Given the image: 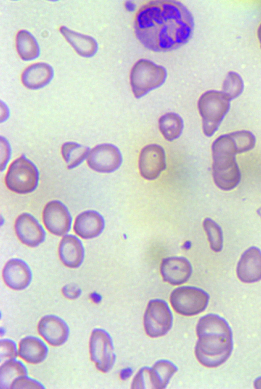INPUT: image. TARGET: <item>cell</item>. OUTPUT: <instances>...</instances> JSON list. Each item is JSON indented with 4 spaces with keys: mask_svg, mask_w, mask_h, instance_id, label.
Segmentation results:
<instances>
[{
    "mask_svg": "<svg viewBox=\"0 0 261 389\" xmlns=\"http://www.w3.org/2000/svg\"><path fill=\"white\" fill-rule=\"evenodd\" d=\"M194 24L192 14L181 3L152 1L138 10L134 29L137 38L146 48L154 51H168L190 40Z\"/></svg>",
    "mask_w": 261,
    "mask_h": 389,
    "instance_id": "cell-1",
    "label": "cell"
},
{
    "mask_svg": "<svg viewBox=\"0 0 261 389\" xmlns=\"http://www.w3.org/2000/svg\"><path fill=\"white\" fill-rule=\"evenodd\" d=\"M196 330L195 354L198 361L208 368L224 363L233 349L232 332L226 320L218 315L208 314L199 319Z\"/></svg>",
    "mask_w": 261,
    "mask_h": 389,
    "instance_id": "cell-2",
    "label": "cell"
},
{
    "mask_svg": "<svg viewBox=\"0 0 261 389\" xmlns=\"http://www.w3.org/2000/svg\"><path fill=\"white\" fill-rule=\"evenodd\" d=\"M213 177L220 189H234L241 180V172L236 160L239 153L236 142L230 133L218 137L212 146Z\"/></svg>",
    "mask_w": 261,
    "mask_h": 389,
    "instance_id": "cell-3",
    "label": "cell"
},
{
    "mask_svg": "<svg viewBox=\"0 0 261 389\" xmlns=\"http://www.w3.org/2000/svg\"><path fill=\"white\" fill-rule=\"evenodd\" d=\"M230 101L222 91L216 90L207 91L199 97L198 109L206 136L211 137L218 129L229 110Z\"/></svg>",
    "mask_w": 261,
    "mask_h": 389,
    "instance_id": "cell-4",
    "label": "cell"
},
{
    "mask_svg": "<svg viewBox=\"0 0 261 389\" xmlns=\"http://www.w3.org/2000/svg\"><path fill=\"white\" fill-rule=\"evenodd\" d=\"M165 68L146 59L138 60L133 66L130 74L132 91L137 98L146 95L160 87L165 81Z\"/></svg>",
    "mask_w": 261,
    "mask_h": 389,
    "instance_id": "cell-5",
    "label": "cell"
},
{
    "mask_svg": "<svg viewBox=\"0 0 261 389\" xmlns=\"http://www.w3.org/2000/svg\"><path fill=\"white\" fill-rule=\"evenodd\" d=\"M39 179V172L36 165L24 154H22L9 166L5 183L13 192L27 194L36 189Z\"/></svg>",
    "mask_w": 261,
    "mask_h": 389,
    "instance_id": "cell-6",
    "label": "cell"
},
{
    "mask_svg": "<svg viewBox=\"0 0 261 389\" xmlns=\"http://www.w3.org/2000/svg\"><path fill=\"white\" fill-rule=\"evenodd\" d=\"M210 299L208 293L194 286H181L172 291L170 301L172 308L178 314L192 316L203 312Z\"/></svg>",
    "mask_w": 261,
    "mask_h": 389,
    "instance_id": "cell-7",
    "label": "cell"
},
{
    "mask_svg": "<svg viewBox=\"0 0 261 389\" xmlns=\"http://www.w3.org/2000/svg\"><path fill=\"white\" fill-rule=\"evenodd\" d=\"M173 315L167 302L161 299L150 300L144 316L146 333L153 338L166 334L172 328Z\"/></svg>",
    "mask_w": 261,
    "mask_h": 389,
    "instance_id": "cell-8",
    "label": "cell"
},
{
    "mask_svg": "<svg viewBox=\"0 0 261 389\" xmlns=\"http://www.w3.org/2000/svg\"><path fill=\"white\" fill-rule=\"evenodd\" d=\"M91 360L96 368L103 373H107L113 367L116 355L112 339L110 334L101 328L94 329L89 342Z\"/></svg>",
    "mask_w": 261,
    "mask_h": 389,
    "instance_id": "cell-9",
    "label": "cell"
},
{
    "mask_svg": "<svg viewBox=\"0 0 261 389\" xmlns=\"http://www.w3.org/2000/svg\"><path fill=\"white\" fill-rule=\"evenodd\" d=\"M89 167L100 173H111L121 165L122 157L119 148L110 143L96 145L89 152L87 160Z\"/></svg>",
    "mask_w": 261,
    "mask_h": 389,
    "instance_id": "cell-10",
    "label": "cell"
},
{
    "mask_svg": "<svg viewBox=\"0 0 261 389\" xmlns=\"http://www.w3.org/2000/svg\"><path fill=\"white\" fill-rule=\"evenodd\" d=\"M166 168L165 152L161 146L151 144L141 149L139 159V169L144 178L154 180Z\"/></svg>",
    "mask_w": 261,
    "mask_h": 389,
    "instance_id": "cell-11",
    "label": "cell"
},
{
    "mask_svg": "<svg viewBox=\"0 0 261 389\" xmlns=\"http://www.w3.org/2000/svg\"><path fill=\"white\" fill-rule=\"evenodd\" d=\"M43 221L47 229L51 234L62 236L70 230L72 217L63 203L54 200L45 205L43 212Z\"/></svg>",
    "mask_w": 261,
    "mask_h": 389,
    "instance_id": "cell-12",
    "label": "cell"
},
{
    "mask_svg": "<svg viewBox=\"0 0 261 389\" xmlns=\"http://www.w3.org/2000/svg\"><path fill=\"white\" fill-rule=\"evenodd\" d=\"M193 268L190 262L183 256H172L163 258L161 263L160 273L165 282L177 286L187 282Z\"/></svg>",
    "mask_w": 261,
    "mask_h": 389,
    "instance_id": "cell-13",
    "label": "cell"
},
{
    "mask_svg": "<svg viewBox=\"0 0 261 389\" xmlns=\"http://www.w3.org/2000/svg\"><path fill=\"white\" fill-rule=\"evenodd\" d=\"M15 229L20 241L31 247L38 246L45 239V232L41 225L33 215L28 213H23L17 218Z\"/></svg>",
    "mask_w": 261,
    "mask_h": 389,
    "instance_id": "cell-14",
    "label": "cell"
},
{
    "mask_svg": "<svg viewBox=\"0 0 261 389\" xmlns=\"http://www.w3.org/2000/svg\"><path fill=\"white\" fill-rule=\"evenodd\" d=\"M37 329L39 334L50 345L60 346L68 340L69 328L60 317L54 315L43 316L39 321Z\"/></svg>",
    "mask_w": 261,
    "mask_h": 389,
    "instance_id": "cell-15",
    "label": "cell"
},
{
    "mask_svg": "<svg viewBox=\"0 0 261 389\" xmlns=\"http://www.w3.org/2000/svg\"><path fill=\"white\" fill-rule=\"evenodd\" d=\"M238 278L245 283H253L261 280V251L251 246L242 254L237 266Z\"/></svg>",
    "mask_w": 261,
    "mask_h": 389,
    "instance_id": "cell-16",
    "label": "cell"
},
{
    "mask_svg": "<svg viewBox=\"0 0 261 389\" xmlns=\"http://www.w3.org/2000/svg\"><path fill=\"white\" fill-rule=\"evenodd\" d=\"M3 277L6 285L15 290L27 288L32 279L31 270L23 260L14 258L6 264L3 271Z\"/></svg>",
    "mask_w": 261,
    "mask_h": 389,
    "instance_id": "cell-17",
    "label": "cell"
},
{
    "mask_svg": "<svg viewBox=\"0 0 261 389\" xmlns=\"http://www.w3.org/2000/svg\"><path fill=\"white\" fill-rule=\"evenodd\" d=\"M105 226L104 218L100 213L96 211L88 210L77 215L73 229L82 238L90 239L100 235Z\"/></svg>",
    "mask_w": 261,
    "mask_h": 389,
    "instance_id": "cell-18",
    "label": "cell"
},
{
    "mask_svg": "<svg viewBox=\"0 0 261 389\" xmlns=\"http://www.w3.org/2000/svg\"><path fill=\"white\" fill-rule=\"evenodd\" d=\"M59 255L61 262L66 266L71 268L80 267L85 256L82 242L74 235H65L60 243Z\"/></svg>",
    "mask_w": 261,
    "mask_h": 389,
    "instance_id": "cell-19",
    "label": "cell"
},
{
    "mask_svg": "<svg viewBox=\"0 0 261 389\" xmlns=\"http://www.w3.org/2000/svg\"><path fill=\"white\" fill-rule=\"evenodd\" d=\"M53 76L54 70L49 64L38 62L27 67L21 74V80L27 88L38 89L49 84Z\"/></svg>",
    "mask_w": 261,
    "mask_h": 389,
    "instance_id": "cell-20",
    "label": "cell"
},
{
    "mask_svg": "<svg viewBox=\"0 0 261 389\" xmlns=\"http://www.w3.org/2000/svg\"><path fill=\"white\" fill-rule=\"evenodd\" d=\"M48 349L45 343L38 337L27 336L19 343L18 355L27 362L37 364L46 358Z\"/></svg>",
    "mask_w": 261,
    "mask_h": 389,
    "instance_id": "cell-21",
    "label": "cell"
},
{
    "mask_svg": "<svg viewBox=\"0 0 261 389\" xmlns=\"http://www.w3.org/2000/svg\"><path fill=\"white\" fill-rule=\"evenodd\" d=\"M177 370V367L173 362L165 359L158 360L151 368L147 367L148 387L157 389L166 388Z\"/></svg>",
    "mask_w": 261,
    "mask_h": 389,
    "instance_id": "cell-22",
    "label": "cell"
},
{
    "mask_svg": "<svg viewBox=\"0 0 261 389\" xmlns=\"http://www.w3.org/2000/svg\"><path fill=\"white\" fill-rule=\"evenodd\" d=\"M60 33L80 56L89 58L98 50V43L92 37L72 31L65 26L60 28Z\"/></svg>",
    "mask_w": 261,
    "mask_h": 389,
    "instance_id": "cell-23",
    "label": "cell"
},
{
    "mask_svg": "<svg viewBox=\"0 0 261 389\" xmlns=\"http://www.w3.org/2000/svg\"><path fill=\"white\" fill-rule=\"evenodd\" d=\"M16 46L19 56L24 61L34 60L40 55V47L36 38L25 30H21L17 33Z\"/></svg>",
    "mask_w": 261,
    "mask_h": 389,
    "instance_id": "cell-24",
    "label": "cell"
},
{
    "mask_svg": "<svg viewBox=\"0 0 261 389\" xmlns=\"http://www.w3.org/2000/svg\"><path fill=\"white\" fill-rule=\"evenodd\" d=\"M28 374L27 369L21 361L16 359L4 361L0 368V388H11L15 380Z\"/></svg>",
    "mask_w": 261,
    "mask_h": 389,
    "instance_id": "cell-25",
    "label": "cell"
},
{
    "mask_svg": "<svg viewBox=\"0 0 261 389\" xmlns=\"http://www.w3.org/2000/svg\"><path fill=\"white\" fill-rule=\"evenodd\" d=\"M159 129L166 140L172 141L181 135L184 121L177 114L170 112L162 115L159 120Z\"/></svg>",
    "mask_w": 261,
    "mask_h": 389,
    "instance_id": "cell-26",
    "label": "cell"
},
{
    "mask_svg": "<svg viewBox=\"0 0 261 389\" xmlns=\"http://www.w3.org/2000/svg\"><path fill=\"white\" fill-rule=\"evenodd\" d=\"M90 149L74 142H67L61 147L62 155L69 169L74 168L87 159Z\"/></svg>",
    "mask_w": 261,
    "mask_h": 389,
    "instance_id": "cell-27",
    "label": "cell"
},
{
    "mask_svg": "<svg viewBox=\"0 0 261 389\" xmlns=\"http://www.w3.org/2000/svg\"><path fill=\"white\" fill-rule=\"evenodd\" d=\"M202 224L211 249L216 252L221 251L223 248V237L220 226L210 218L204 219Z\"/></svg>",
    "mask_w": 261,
    "mask_h": 389,
    "instance_id": "cell-28",
    "label": "cell"
},
{
    "mask_svg": "<svg viewBox=\"0 0 261 389\" xmlns=\"http://www.w3.org/2000/svg\"><path fill=\"white\" fill-rule=\"evenodd\" d=\"M243 90L244 82L241 76L235 72H229L223 83L222 92L231 100L238 97Z\"/></svg>",
    "mask_w": 261,
    "mask_h": 389,
    "instance_id": "cell-29",
    "label": "cell"
},
{
    "mask_svg": "<svg viewBox=\"0 0 261 389\" xmlns=\"http://www.w3.org/2000/svg\"><path fill=\"white\" fill-rule=\"evenodd\" d=\"M238 146L239 153L252 149L256 142L254 135L248 131H240L230 133Z\"/></svg>",
    "mask_w": 261,
    "mask_h": 389,
    "instance_id": "cell-30",
    "label": "cell"
},
{
    "mask_svg": "<svg viewBox=\"0 0 261 389\" xmlns=\"http://www.w3.org/2000/svg\"><path fill=\"white\" fill-rule=\"evenodd\" d=\"M18 355L16 343L9 339H1L0 341L1 362L16 359Z\"/></svg>",
    "mask_w": 261,
    "mask_h": 389,
    "instance_id": "cell-31",
    "label": "cell"
},
{
    "mask_svg": "<svg viewBox=\"0 0 261 389\" xmlns=\"http://www.w3.org/2000/svg\"><path fill=\"white\" fill-rule=\"evenodd\" d=\"M44 385L38 380L28 375L20 377L14 381L11 388H44Z\"/></svg>",
    "mask_w": 261,
    "mask_h": 389,
    "instance_id": "cell-32",
    "label": "cell"
},
{
    "mask_svg": "<svg viewBox=\"0 0 261 389\" xmlns=\"http://www.w3.org/2000/svg\"><path fill=\"white\" fill-rule=\"evenodd\" d=\"M1 170L3 171L5 169L8 162L11 156V147L7 140L3 137H1Z\"/></svg>",
    "mask_w": 261,
    "mask_h": 389,
    "instance_id": "cell-33",
    "label": "cell"
},
{
    "mask_svg": "<svg viewBox=\"0 0 261 389\" xmlns=\"http://www.w3.org/2000/svg\"><path fill=\"white\" fill-rule=\"evenodd\" d=\"M63 294L66 298L74 299L78 298L82 293V290L77 285L68 284L65 285L62 290Z\"/></svg>",
    "mask_w": 261,
    "mask_h": 389,
    "instance_id": "cell-34",
    "label": "cell"
},
{
    "mask_svg": "<svg viewBox=\"0 0 261 389\" xmlns=\"http://www.w3.org/2000/svg\"><path fill=\"white\" fill-rule=\"evenodd\" d=\"M126 9L129 11H133L135 10L136 5L130 1H127L125 4Z\"/></svg>",
    "mask_w": 261,
    "mask_h": 389,
    "instance_id": "cell-35",
    "label": "cell"
},
{
    "mask_svg": "<svg viewBox=\"0 0 261 389\" xmlns=\"http://www.w3.org/2000/svg\"><path fill=\"white\" fill-rule=\"evenodd\" d=\"M253 385L255 388L261 389V376L255 379Z\"/></svg>",
    "mask_w": 261,
    "mask_h": 389,
    "instance_id": "cell-36",
    "label": "cell"
},
{
    "mask_svg": "<svg viewBox=\"0 0 261 389\" xmlns=\"http://www.w3.org/2000/svg\"><path fill=\"white\" fill-rule=\"evenodd\" d=\"M257 35H258V38L259 42L260 43V46H261V24L260 25V26H259V28L258 29V31H257Z\"/></svg>",
    "mask_w": 261,
    "mask_h": 389,
    "instance_id": "cell-37",
    "label": "cell"
},
{
    "mask_svg": "<svg viewBox=\"0 0 261 389\" xmlns=\"http://www.w3.org/2000/svg\"><path fill=\"white\" fill-rule=\"evenodd\" d=\"M256 212H257V213L258 214V215H259V216L260 217V218H261V207H260V208H259V209H258L257 210V211H256Z\"/></svg>",
    "mask_w": 261,
    "mask_h": 389,
    "instance_id": "cell-38",
    "label": "cell"
}]
</instances>
